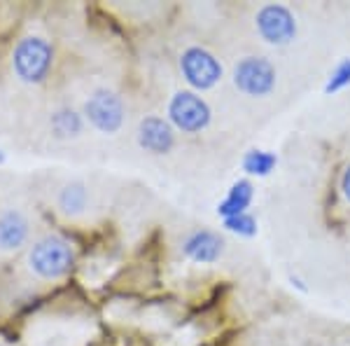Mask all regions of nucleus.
<instances>
[{
	"instance_id": "14",
	"label": "nucleus",
	"mask_w": 350,
	"mask_h": 346,
	"mask_svg": "<svg viewBox=\"0 0 350 346\" xmlns=\"http://www.w3.org/2000/svg\"><path fill=\"white\" fill-rule=\"evenodd\" d=\"M278 164V157L269 150H250L243 157V171L250 175H269Z\"/></svg>"
},
{
	"instance_id": "11",
	"label": "nucleus",
	"mask_w": 350,
	"mask_h": 346,
	"mask_svg": "<svg viewBox=\"0 0 350 346\" xmlns=\"http://www.w3.org/2000/svg\"><path fill=\"white\" fill-rule=\"evenodd\" d=\"M252 195H255V187H252L250 180H239V183L231 185L229 195L219 201L217 213L222 215L224 220L234 218V215H241V213H247L245 208L250 206Z\"/></svg>"
},
{
	"instance_id": "10",
	"label": "nucleus",
	"mask_w": 350,
	"mask_h": 346,
	"mask_svg": "<svg viewBox=\"0 0 350 346\" xmlns=\"http://www.w3.org/2000/svg\"><path fill=\"white\" fill-rule=\"evenodd\" d=\"M224 251V241L222 236L215 234L211 230H199L194 234H189L183 243V253L189 260L199 264H213L219 260V255Z\"/></svg>"
},
{
	"instance_id": "15",
	"label": "nucleus",
	"mask_w": 350,
	"mask_h": 346,
	"mask_svg": "<svg viewBox=\"0 0 350 346\" xmlns=\"http://www.w3.org/2000/svg\"><path fill=\"white\" fill-rule=\"evenodd\" d=\"M350 84V59H341L334 66V71L329 73V80L325 84V92L327 94H336L341 89H346Z\"/></svg>"
},
{
	"instance_id": "3",
	"label": "nucleus",
	"mask_w": 350,
	"mask_h": 346,
	"mask_svg": "<svg viewBox=\"0 0 350 346\" xmlns=\"http://www.w3.org/2000/svg\"><path fill=\"white\" fill-rule=\"evenodd\" d=\"M180 73H183L185 82L191 89L206 92V89H213L222 80L224 68L213 52H208L206 47H199V45H191L180 54Z\"/></svg>"
},
{
	"instance_id": "5",
	"label": "nucleus",
	"mask_w": 350,
	"mask_h": 346,
	"mask_svg": "<svg viewBox=\"0 0 350 346\" xmlns=\"http://www.w3.org/2000/svg\"><path fill=\"white\" fill-rule=\"evenodd\" d=\"M84 117L100 134H108V136L117 134L124 127V117H126L122 96L105 87L94 89L89 94V99L84 101Z\"/></svg>"
},
{
	"instance_id": "6",
	"label": "nucleus",
	"mask_w": 350,
	"mask_h": 346,
	"mask_svg": "<svg viewBox=\"0 0 350 346\" xmlns=\"http://www.w3.org/2000/svg\"><path fill=\"white\" fill-rule=\"evenodd\" d=\"M234 84L241 94L262 99L275 89V68L264 56H243L234 66Z\"/></svg>"
},
{
	"instance_id": "4",
	"label": "nucleus",
	"mask_w": 350,
	"mask_h": 346,
	"mask_svg": "<svg viewBox=\"0 0 350 346\" xmlns=\"http://www.w3.org/2000/svg\"><path fill=\"white\" fill-rule=\"evenodd\" d=\"M211 106L196 92H175L168 101V122L183 134H199L211 124Z\"/></svg>"
},
{
	"instance_id": "8",
	"label": "nucleus",
	"mask_w": 350,
	"mask_h": 346,
	"mask_svg": "<svg viewBox=\"0 0 350 346\" xmlns=\"http://www.w3.org/2000/svg\"><path fill=\"white\" fill-rule=\"evenodd\" d=\"M135 138H138V145L150 155H168L175 147V129L163 117L148 115L140 120Z\"/></svg>"
},
{
	"instance_id": "7",
	"label": "nucleus",
	"mask_w": 350,
	"mask_h": 346,
	"mask_svg": "<svg viewBox=\"0 0 350 346\" xmlns=\"http://www.w3.org/2000/svg\"><path fill=\"white\" fill-rule=\"evenodd\" d=\"M255 26L259 38L269 45H275V47L290 45L297 38V19L285 5H275V3L262 5L257 10Z\"/></svg>"
},
{
	"instance_id": "12",
	"label": "nucleus",
	"mask_w": 350,
	"mask_h": 346,
	"mask_svg": "<svg viewBox=\"0 0 350 346\" xmlns=\"http://www.w3.org/2000/svg\"><path fill=\"white\" fill-rule=\"evenodd\" d=\"M49 127L56 138H77L84 129V120L82 115L75 110V108H59V110L52 112V120H49Z\"/></svg>"
},
{
	"instance_id": "1",
	"label": "nucleus",
	"mask_w": 350,
	"mask_h": 346,
	"mask_svg": "<svg viewBox=\"0 0 350 346\" xmlns=\"http://www.w3.org/2000/svg\"><path fill=\"white\" fill-rule=\"evenodd\" d=\"M54 66V47L42 36H26L12 52V71L21 82L40 84L49 77Z\"/></svg>"
},
{
	"instance_id": "2",
	"label": "nucleus",
	"mask_w": 350,
	"mask_h": 346,
	"mask_svg": "<svg viewBox=\"0 0 350 346\" xmlns=\"http://www.w3.org/2000/svg\"><path fill=\"white\" fill-rule=\"evenodd\" d=\"M75 264V251L64 236H42L28 251V267L36 276L44 281L64 279Z\"/></svg>"
},
{
	"instance_id": "16",
	"label": "nucleus",
	"mask_w": 350,
	"mask_h": 346,
	"mask_svg": "<svg viewBox=\"0 0 350 346\" xmlns=\"http://www.w3.org/2000/svg\"><path fill=\"white\" fill-rule=\"evenodd\" d=\"M224 227L239 236H255L257 234V220L252 218L250 213H241V215H234V218H227L224 220Z\"/></svg>"
},
{
	"instance_id": "13",
	"label": "nucleus",
	"mask_w": 350,
	"mask_h": 346,
	"mask_svg": "<svg viewBox=\"0 0 350 346\" xmlns=\"http://www.w3.org/2000/svg\"><path fill=\"white\" fill-rule=\"evenodd\" d=\"M59 208L66 215H80L87 211V203H89V192L84 183H68L59 190Z\"/></svg>"
},
{
	"instance_id": "17",
	"label": "nucleus",
	"mask_w": 350,
	"mask_h": 346,
	"mask_svg": "<svg viewBox=\"0 0 350 346\" xmlns=\"http://www.w3.org/2000/svg\"><path fill=\"white\" fill-rule=\"evenodd\" d=\"M341 192H343V197H346V201L350 203V166L341 175Z\"/></svg>"
},
{
	"instance_id": "18",
	"label": "nucleus",
	"mask_w": 350,
	"mask_h": 346,
	"mask_svg": "<svg viewBox=\"0 0 350 346\" xmlns=\"http://www.w3.org/2000/svg\"><path fill=\"white\" fill-rule=\"evenodd\" d=\"M5 160V155H3V150H0V162H3Z\"/></svg>"
},
{
	"instance_id": "9",
	"label": "nucleus",
	"mask_w": 350,
	"mask_h": 346,
	"mask_svg": "<svg viewBox=\"0 0 350 346\" xmlns=\"http://www.w3.org/2000/svg\"><path fill=\"white\" fill-rule=\"evenodd\" d=\"M31 223L19 208H5L0 211V253L19 251L28 241Z\"/></svg>"
}]
</instances>
